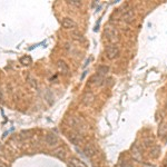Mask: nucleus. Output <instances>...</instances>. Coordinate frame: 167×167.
Instances as JSON below:
<instances>
[{"instance_id": "12", "label": "nucleus", "mask_w": 167, "mask_h": 167, "mask_svg": "<svg viewBox=\"0 0 167 167\" xmlns=\"http://www.w3.org/2000/svg\"><path fill=\"white\" fill-rule=\"evenodd\" d=\"M108 71H109V68L107 67V66H99L98 69H97V75L104 78L108 74Z\"/></svg>"}, {"instance_id": "3", "label": "nucleus", "mask_w": 167, "mask_h": 167, "mask_svg": "<svg viewBox=\"0 0 167 167\" xmlns=\"http://www.w3.org/2000/svg\"><path fill=\"white\" fill-rule=\"evenodd\" d=\"M81 101H83L85 106H90L95 101V95L91 91H86L84 94L83 98H81Z\"/></svg>"}, {"instance_id": "14", "label": "nucleus", "mask_w": 167, "mask_h": 167, "mask_svg": "<svg viewBox=\"0 0 167 167\" xmlns=\"http://www.w3.org/2000/svg\"><path fill=\"white\" fill-rule=\"evenodd\" d=\"M31 62H32V60L29 56H23V57L20 58V64H23V66H29Z\"/></svg>"}, {"instance_id": "5", "label": "nucleus", "mask_w": 167, "mask_h": 167, "mask_svg": "<svg viewBox=\"0 0 167 167\" xmlns=\"http://www.w3.org/2000/svg\"><path fill=\"white\" fill-rule=\"evenodd\" d=\"M68 138L75 145H80L84 143V137L80 134H78V133H71L70 135L68 136Z\"/></svg>"}, {"instance_id": "9", "label": "nucleus", "mask_w": 167, "mask_h": 167, "mask_svg": "<svg viewBox=\"0 0 167 167\" xmlns=\"http://www.w3.org/2000/svg\"><path fill=\"white\" fill-rule=\"evenodd\" d=\"M84 151H85V155H86L87 157H94L95 155H96V149H95V147H94L93 145H86V147L84 148Z\"/></svg>"}, {"instance_id": "15", "label": "nucleus", "mask_w": 167, "mask_h": 167, "mask_svg": "<svg viewBox=\"0 0 167 167\" xmlns=\"http://www.w3.org/2000/svg\"><path fill=\"white\" fill-rule=\"evenodd\" d=\"M103 81H104V78L100 77V76H98L97 74L91 77V83L93 84H96V85H101Z\"/></svg>"}, {"instance_id": "17", "label": "nucleus", "mask_w": 167, "mask_h": 167, "mask_svg": "<svg viewBox=\"0 0 167 167\" xmlns=\"http://www.w3.org/2000/svg\"><path fill=\"white\" fill-rule=\"evenodd\" d=\"M67 3L70 5V6H75V7L81 6V1H78V0H69V1H67Z\"/></svg>"}, {"instance_id": "2", "label": "nucleus", "mask_w": 167, "mask_h": 167, "mask_svg": "<svg viewBox=\"0 0 167 167\" xmlns=\"http://www.w3.org/2000/svg\"><path fill=\"white\" fill-rule=\"evenodd\" d=\"M119 54H120V50H119L118 46L109 45L106 48V56L108 59H110V60H112V59H115V58L118 57Z\"/></svg>"}, {"instance_id": "6", "label": "nucleus", "mask_w": 167, "mask_h": 167, "mask_svg": "<svg viewBox=\"0 0 167 167\" xmlns=\"http://www.w3.org/2000/svg\"><path fill=\"white\" fill-rule=\"evenodd\" d=\"M61 26L64 27L65 29H74V28H76L77 23H75V21L71 19V18H69V17H66V18H64V19H62V21H61Z\"/></svg>"}, {"instance_id": "10", "label": "nucleus", "mask_w": 167, "mask_h": 167, "mask_svg": "<svg viewBox=\"0 0 167 167\" xmlns=\"http://www.w3.org/2000/svg\"><path fill=\"white\" fill-rule=\"evenodd\" d=\"M54 155H55L56 157L61 159V161H64L65 157H66V149L64 147H58L56 148L55 151H54Z\"/></svg>"}, {"instance_id": "11", "label": "nucleus", "mask_w": 167, "mask_h": 167, "mask_svg": "<svg viewBox=\"0 0 167 167\" xmlns=\"http://www.w3.org/2000/svg\"><path fill=\"white\" fill-rule=\"evenodd\" d=\"M68 164H69V167H87L86 165L84 164L83 162L79 161V159L76 157L70 158L69 162H68Z\"/></svg>"}, {"instance_id": "8", "label": "nucleus", "mask_w": 167, "mask_h": 167, "mask_svg": "<svg viewBox=\"0 0 167 167\" xmlns=\"http://www.w3.org/2000/svg\"><path fill=\"white\" fill-rule=\"evenodd\" d=\"M57 69L59 73L64 75H67L69 73V68H68L67 64L64 60H58L57 61Z\"/></svg>"}, {"instance_id": "1", "label": "nucleus", "mask_w": 167, "mask_h": 167, "mask_svg": "<svg viewBox=\"0 0 167 167\" xmlns=\"http://www.w3.org/2000/svg\"><path fill=\"white\" fill-rule=\"evenodd\" d=\"M105 34L107 36V39L110 42H117L119 40V34L117 31V29L112 26H107L105 29Z\"/></svg>"}, {"instance_id": "16", "label": "nucleus", "mask_w": 167, "mask_h": 167, "mask_svg": "<svg viewBox=\"0 0 167 167\" xmlns=\"http://www.w3.org/2000/svg\"><path fill=\"white\" fill-rule=\"evenodd\" d=\"M73 37H74V39H76V40H78V41H84L85 39H84V36L81 35V34H79V32H73Z\"/></svg>"}, {"instance_id": "4", "label": "nucleus", "mask_w": 167, "mask_h": 167, "mask_svg": "<svg viewBox=\"0 0 167 167\" xmlns=\"http://www.w3.org/2000/svg\"><path fill=\"white\" fill-rule=\"evenodd\" d=\"M58 136L56 135L55 133H48L45 137V141L46 144L48 145V146H55V145L58 144Z\"/></svg>"}, {"instance_id": "13", "label": "nucleus", "mask_w": 167, "mask_h": 167, "mask_svg": "<svg viewBox=\"0 0 167 167\" xmlns=\"http://www.w3.org/2000/svg\"><path fill=\"white\" fill-rule=\"evenodd\" d=\"M133 157L135 158L136 161H140V151H139V148L137 146H134L133 147Z\"/></svg>"}, {"instance_id": "18", "label": "nucleus", "mask_w": 167, "mask_h": 167, "mask_svg": "<svg viewBox=\"0 0 167 167\" xmlns=\"http://www.w3.org/2000/svg\"><path fill=\"white\" fill-rule=\"evenodd\" d=\"M119 167H133V166L130 164H128V163H126V162H123Z\"/></svg>"}, {"instance_id": "7", "label": "nucleus", "mask_w": 167, "mask_h": 167, "mask_svg": "<svg viewBox=\"0 0 167 167\" xmlns=\"http://www.w3.org/2000/svg\"><path fill=\"white\" fill-rule=\"evenodd\" d=\"M122 18H123V20H124L126 23H132L133 19H134V10H133L132 8H128L127 10H125V11H124V13H123Z\"/></svg>"}]
</instances>
